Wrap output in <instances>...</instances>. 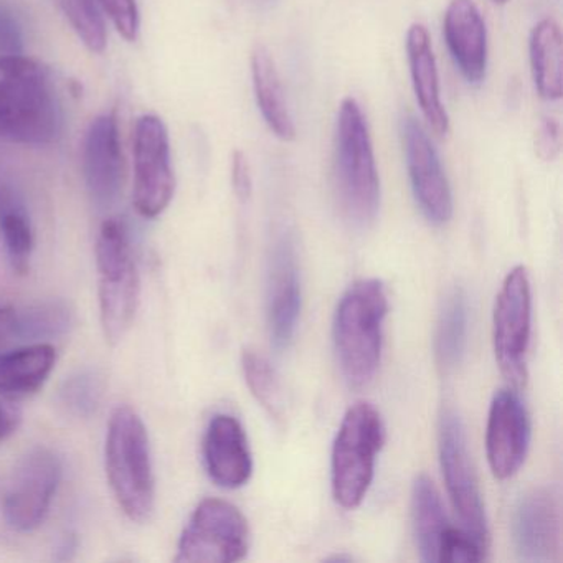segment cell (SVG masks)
Segmentation results:
<instances>
[{
	"mask_svg": "<svg viewBox=\"0 0 563 563\" xmlns=\"http://www.w3.org/2000/svg\"><path fill=\"white\" fill-rule=\"evenodd\" d=\"M60 130V101L47 68L24 55L0 57V141L47 146Z\"/></svg>",
	"mask_w": 563,
	"mask_h": 563,
	"instance_id": "cell-1",
	"label": "cell"
},
{
	"mask_svg": "<svg viewBox=\"0 0 563 563\" xmlns=\"http://www.w3.org/2000/svg\"><path fill=\"white\" fill-rule=\"evenodd\" d=\"M388 298L384 283L362 279L342 296L334 316L335 355L349 387L367 388L375 380L384 347Z\"/></svg>",
	"mask_w": 563,
	"mask_h": 563,
	"instance_id": "cell-2",
	"label": "cell"
},
{
	"mask_svg": "<svg viewBox=\"0 0 563 563\" xmlns=\"http://www.w3.org/2000/svg\"><path fill=\"white\" fill-rule=\"evenodd\" d=\"M334 174L345 219L361 229L371 225L380 209V177L367 118L354 98H345L339 108Z\"/></svg>",
	"mask_w": 563,
	"mask_h": 563,
	"instance_id": "cell-3",
	"label": "cell"
},
{
	"mask_svg": "<svg viewBox=\"0 0 563 563\" xmlns=\"http://www.w3.org/2000/svg\"><path fill=\"white\" fill-rule=\"evenodd\" d=\"M104 463L111 493L124 516L133 522H147L156 506L150 434L140 415L126 405L111 413Z\"/></svg>",
	"mask_w": 563,
	"mask_h": 563,
	"instance_id": "cell-4",
	"label": "cell"
},
{
	"mask_svg": "<svg viewBox=\"0 0 563 563\" xmlns=\"http://www.w3.org/2000/svg\"><path fill=\"white\" fill-rule=\"evenodd\" d=\"M100 319L108 344L126 338L136 318L141 278L126 223L118 217L101 223L97 239Z\"/></svg>",
	"mask_w": 563,
	"mask_h": 563,
	"instance_id": "cell-5",
	"label": "cell"
},
{
	"mask_svg": "<svg viewBox=\"0 0 563 563\" xmlns=\"http://www.w3.org/2000/svg\"><path fill=\"white\" fill-rule=\"evenodd\" d=\"M384 441V421L377 408L365 401L349 408L332 446V494L339 506H361L374 481L375 461Z\"/></svg>",
	"mask_w": 563,
	"mask_h": 563,
	"instance_id": "cell-6",
	"label": "cell"
},
{
	"mask_svg": "<svg viewBox=\"0 0 563 563\" xmlns=\"http://www.w3.org/2000/svg\"><path fill=\"white\" fill-rule=\"evenodd\" d=\"M249 522L239 507L207 497L196 507L180 536L176 562H239L249 553Z\"/></svg>",
	"mask_w": 563,
	"mask_h": 563,
	"instance_id": "cell-7",
	"label": "cell"
},
{
	"mask_svg": "<svg viewBox=\"0 0 563 563\" xmlns=\"http://www.w3.org/2000/svg\"><path fill=\"white\" fill-rule=\"evenodd\" d=\"M532 329L529 273L516 266L507 273L494 306V352L504 377L514 388L527 382V352Z\"/></svg>",
	"mask_w": 563,
	"mask_h": 563,
	"instance_id": "cell-8",
	"label": "cell"
},
{
	"mask_svg": "<svg viewBox=\"0 0 563 563\" xmlns=\"http://www.w3.org/2000/svg\"><path fill=\"white\" fill-rule=\"evenodd\" d=\"M174 192L169 131L161 118L146 114L134 128V209L143 219H157L173 202Z\"/></svg>",
	"mask_w": 563,
	"mask_h": 563,
	"instance_id": "cell-9",
	"label": "cell"
},
{
	"mask_svg": "<svg viewBox=\"0 0 563 563\" xmlns=\"http://www.w3.org/2000/svg\"><path fill=\"white\" fill-rule=\"evenodd\" d=\"M438 450H440L444 484H446L451 504L463 523V529L487 545L489 527H487L486 510H484L483 497H481L476 474L471 463L470 451H467L463 420L454 410H446L441 415Z\"/></svg>",
	"mask_w": 563,
	"mask_h": 563,
	"instance_id": "cell-10",
	"label": "cell"
},
{
	"mask_svg": "<svg viewBox=\"0 0 563 563\" xmlns=\"http://www.w3.org/2000/svg\"><path fill=\"white\" fill-rule=\"evenodd\" d=\"M60 457L48 448H34L22 457L4 499V519L18 532H34L44 523L60 486Z\"/></svg>",
	"mask_w": 563,
	"mask_h": 563,
	"instance_id": "cell-11",
	"label": "cell"
},
{
	"mask_svg": "<svg viewBox=\"0 0 563 563\" xmlns=\"http://www.w3.org/2000/svg\"><path fill=\"white\" fill-rule=\"evenodd\" d=\"M514 545L523 562L549 563L562 550V500L552 486L536 487L520 497L512 517Z\"/></svg>",
	"mask_w": 563,
	"mask_h": 563,
	"instance_id": "cell-12",
	"label": "cell"
},
{
	"mask_svg": "<svg viewBox=\"0 0 563 563\" xmlns=\"http://www.w3.org/2000/svg\"><path fill=\"white\" fill-rule=\"evenodd\" d=\"M401 134L415 200L428 222L446 225L453 217V194L440 156L427 131L415 118L404 121Z\"/></svg>",
	"mask_w": 563,
	"mask_h": 563,
	"instance_id": "cell-13",
	"label": "cell"
},
{
	"mask_svg": "<svg viewBox=\"0 0 563 563\" xmlns=\"http://www.w3.org/2000/svg\"><path fill=\"white\" fill-rule=\"evenodd\" d=\"M530 446V418L512 388H503L490 401L486 454L494 477L504 481L522 467Z\"/></svg>",
	"mask_w": 563,
	"mask_h": 563,
	"instance_id": "cell-14",
	"label": "cell"
},
{
	"mask_svg": "<svg viewBox=\"0 0 563 563\" xmlns=\"http://www.w3.org/2000/svg\"><path fill=\"white\" fill-rule=\"evenodd\" d=\"M84 176L98 209H110L118 202L124 169L120 126L114 114H103L91 123L85 137Z\"/></svg>",
	"mask_w": 563,
	"mask_h": 563,
	"instance_id": "cell-15",
	"label": "cell"
},
{
	"mask_svg": "<svg viewBox=\"0 0 563 563\" xmlns=\"http://www.w3.org/2000/svg\"><path fill=\"white\" fill-rule=\"evenodd\" d=\"M301 314V283L295 245L283 235L273 249L268 282V325L273 345L285 351L292 342Z\"/></svg>",
	"mask_w": 563,
	"mask_h": 563,
	"instance_id": "cell-16",
	"label": "cell"
},
{
	"mask_svg": "<svg viewBox=\"0 0 563 563\" xmlns=\"http://www.w3.org/2000/svg\"><path fill=\"white\" fill-rule=\"evenodd\" d=\"M203 463L210 479L225 489H239L249 483L253 457L242 423L233 415L212 417L203 434Z\"/></svg>",
	"mask_w": 563,
	"mask_h": 563,
	"instance_id": "cell-17",
	"label": "cell"
},
{
	"mask_svg": "<svg viewBox=\"0 0 563 563\" xmlns=\"http://www.w3.org/2000/svg\"><path fill=\"white\" fill-rule=\"evenodd\" d=\"M443 35L457 70L467 84L479 85L487 71V31L474 0H451Z\"/></svg>",
	"mask_w": 563,
	"mask_h": 563,
	"instance_id": "cell-18",
	"label": "cell"
},
{
	"mask_svg": "<svg viewBox=\"0 0 563 563\" xmlns=\"http://www.w3.org/2000/svg\"><path fill=\"white\" fill-rule=\"evenodd\" d=\"M407 57L410 65L411 84L418 107L428 126L438 136H446L450 131V117L441 100L440 77L437 58L427 27L411 24L407 32Z\"/></svg>",
	"mask_w": 563,
	"mask_h": 563,
	"instance_id": "cell-19",
	"label": "cell"
},
{
	"mask_svg": "<svg viewBox=\"0 0 563 563\" xmlns=\"http://www.w3.org/2000/svg\"><path fill=\"white\" fill-rule=\"evenodd\" d=\"M57 364L51 342H34L12 351H0V395L11 400L37 394Z\"/></svg>",
	"mask_w": 563,
	"mask_h": 563,
	"instance_id": "cell-20",
	"label": "cell"
},
{
	"mask_svg": "<svg viewBox=\"0 0 563 563\" xmlns=\"http://www.w3.org/2000/svg\"><path fill=\"white\" fill-rule=\"evenodd\" d=\"M252 78L256 104L272 133L285 143L296 140V124L286 101L282 77L275 58L265 45H255L252 52Z\"/></svg>",
	"mask_w": 563,
	"mask_h": 563,
	"instance_id": "cell-21",
	"label": "cell"
},
{
	"mask_svg": "<svg viewBox=\"0 0 563 563\" xmlns=\"http://www.w3.org/2000/svg\"><path fill=\"white\" fill-rule=\"evenodd\" d=\"M563 38L553 19H543L529 38L530 70L540 97L556 101L563 93Z\"/></svg>",
	"mask_w": 563,
	"mask_h": 563,
	"instance_id": "cell-22",
	"label": "cell"
},
{
	"mask_svg": "<svg viewBox=\"0 0 563 563\" xmlns=\"http://www.w3.org/2000/svg\"><path fill=\"white\" fill-rule=\"evenodd\" d=\"M411 523L420 559L423 562H438L441 540L450 523L440 493L424 474L418 476L411 487Z\"/></svg>",
	"mask_w": 563,
	"mask_h": 563,
	"instance_id": "cell-23",
	"label": "cell"
},
{
	"mask_svg": "<svg viewBox=\"0 0 563 563\" xmlns=\"http://www.w3.org/2000/svg\"><path fill=\"white\" fill-rule=\"evenodd\" d=\"M470 329V308L463 289L456 288L444 299L434 335L437 361L444 371H453L463 361Z\"/></svg>",
	"mask_w": 563,
	"mask_h": 563,
	"instance_id": "cell-24",
	"label": "cell"
},
{
	"mask_svg": "<svg viewBox=\"0 0 563 563\" xmlns=\"http://www.w3.org/2000/svg\"><path fill=\"white\" fill-rule=\"evenodd\" d=\"M75 322V312L68 302L62 299L37 302L24 311H18L15 339L34 342H51L64 338L70 332Z\"/></svg>",
	"mask_w": 563,
	"mask_h": 563,
	"instance_id": "cell-25",
	"label": "cell"
},
{
	"mask_svg": "<svg viewBox=\"0 0 563 563\" xmlns=\"http://www.w3.org/2000/svg\"><path fill=\"white\" fill-rule=\"evenodd\" d=\"M0 239L12 272L27 275L34 255V230L25 210L14 202H4L0 197Z\"/></svg>",
	"mask_w": 563,
	"mask_h": 563,
	"instance_id": "cell-26",
	"label": "cell"
},
{
	"mask_svg": "<svg viewBox=\"0 0 563 563\" xmlns=\"http://www.w3.org/2000/svg\"><path fill=\"white\" fill-rule=\"evenodd\" d=\"M243 375L253 397L268 411L269 417L282 420L285 411L282 382L268 358L255 351L243 352Z\"/></svg>",
	"mask_w": 563,
	"mask_h": 563,
	"instance_id": "cell-27",
	"label": "cell"
},
{
	"mask_svg": "<svg viewBox=\"0 0 563 563\" xmlns=\"http://www.w3.org/2000/svg\"><path fill=\"white\" fill-rule=\"evenodd\" d=\"M103 395V375L91 368H85L65 378L58 390V401L70 417L88 420L97 413Z\"/></svg>",
	"mask_w": 563,
	"mask_h": 563,
	"instance_id": "cell-28",
	"label": "cell"
},
{
	"mask_svg": "<svg viewBox=\"0 0 563 563\" xmlns=\"http://www.w3.org/2000/svg\"><path fill=\"white\" fill-rule=\"evenodd\" d=\"M58 8L77 32L85 47L93 54L107 51V22L98 0H57Z\"/></svg>",
	"mask_w": 563,
	"mask_h": 563,
	"instance_id": "cell-29",
	"label": "cell"
},
{
	"mask_svg": "<svg viewBox=\"0 0 563 563\" xmlns=\"http://www.w3.org/2000/svg\"><path fill=\"white\" fill-rule=\"evenodd\" d=\"M487 545L474 539L470 532L456 527H448L441 540L438 562L441 563H477L486 559Z\"/></svg>",
	"mask_w": 563,
	"mask_h": 563,
	"instance_id": "cell-30",
	"label": "cell"
},
{
	"mask_svg": "<svg viewBox=\"0 0 563 563\" xmlns=\"http://www.w3.org/2000/svg\"><path fill=\"white\" fill-rule=\"evenodd\" d=\"M104 14L111 19L114 29L128 42H134L140 34V9L136 0H98Z\"/></svg>",
	"mask_w": 563,
	"mask_h": 563,
	"instance_id": "cell-31",
	"label": "cell"
},
{
	"mask_svg": "<svg viewBox=\"0 0 563 563\" xmlns=\"http://www.w3.org/2000/svg\"><path fill=\"white\" fill-rule=\"evenodd\" d=\"M24 52V31L18 14L0 0V57L22 55Z\"/></svg>",
	"mask_w": 563,
	"mask_h": 563,
	"instance_id": "cell-32",
	"label": "cell"
},
{
	"mask_svg": "<svg viewBox=\"0 0 563 563\" xmlns=\"http://www.w3.org/2000/svg\"><path fill=\"white\" fill-rule=\"evenodd\" d=\"M560 146H562V136H560L559 121L553 118H543L539 131H537V154L545 163H552L560 154Z\"/></svg>",
	"mask_w": 563,
	"mask_h": 563,
	"instance_id": "cell-33",
	"label": "cell"
},
{
	"mask_svg": "<svg viewBox=\"0 0 563 563\" xmlns=\"http://www.w3.org/2000/svg\"><path fill=\"white\" fill-rule=\"evenodd\" d=\"M232 186L239 199L246 200L252 196V169L249 157L242 151H235L232 156Z\"/></svg>",
	"mask_w": 563,
	"mask_h": 563,
	"instance_id": "cell-34",
	"label": "cell"
},
{
	"mask_svg": "<svg viewBox=\"0 0 563 563\" xmlns=\"http://www.w3.org/2000/svg\"><path fill=\"white\" fill-rule=\"evenodd\" d=\"M15 324H18V309L9 305H0V347L15 339Z\"/></svg>",
	"mask_w": 563,
	"mask_h": 563,
	"instance_id": "cell-35",
	"label": "cell"
},
{
	"mask_svg": "<svg viewBox=\"0 0 563 563\" xmlns=\"http://www.w3.org/2000/svg\"><path fill=\"white\" fill-rule=\"evenodd\" d=\"M78 547H80V540H78L77 533L65 532L55 547L54 559L57 562H70L77 556Z\"/></svg>",
	"mask_w": 563,
	"mask_h": 563,
	"instance_id": "cell-36",
	"label": "cell"
},
{
	"mask_svg": "<svg viewBox=\"0 0 563 563\" xmlns=\"http://www.w3.org/2000/svg\"><path fill=\"white\" fill-rule=\"evenodd\" d=\"M19 427V415L12 408L0 404V443L12 437Z\"/></svg>",
	"mask_w": 563,
	"mask_h": 563,
	"instance_id": "cell-37",
	"label": "cell"
},
{
	"mask_svg": "<svg viewBox=\"0 0 563 563\" xmlns=\"http://www.w3.org/2000/svg\"><path fill=\"white\" fill-rule=\"evenodd\" d=\"M494 4H497V5H504V4H507V2H509V0H493Z\"/></svg>",
	"mask_w": 563,
	"mask_h": 563,
	"instance_id": "cell-38",
	"label": "cell"
},
{
	"mask_svg": "<svg viewBox=\"0 0 563 563\" xmlns=\"http://www.w3.org/2000/svg\"><path fill=\"white\" fill-rule=\"evenodd\" d=\"M262 2H272V0H262Z\"/></svg>",
	"mask_w": 563,
	"mask_h": 563,
	"instance_id": "cell-39",
	"label": "cell"
},
{
	"mask_svg": "<svg viewBox=\"0 0 563 563\" xmlns=\"http://www.w3.org/2000/svg\"><path fill=\"white\" fill-rule=\"evenodd\" d=\"M0 197H2V196H0Z\"/></svg>",
	"mask_w": 563,
	"mask_h": 563,
	"instance_id": "cell-40",
	"label": "cell"
}]
</instances>
